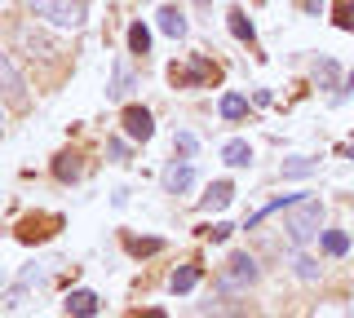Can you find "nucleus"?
<instances>
[{
    "label": "nucleus",
    "instance_id": "1",
    "mask_svg": "<svg viewBox=\"0 0 354 318\" xmlns=\"http://www.w3.org/2000/svg\"><path fill=\"white\" fill-rule=\"evenodd\" d=\"M319 226H324V203H319V199L301 195V199L288 208V221H283V230H288V239H292L297 248L310 244V239L319 235Z\"/></svg>",
    "mask_w": 354,
    "mask_h": 318
},
{
    "label": "nucleus",
    "instance_id": "2",
    "mask_svg": "<svg viewBox=\"0 0 354 318\" xmlns=\"http://www.w3.org/2000/svg\"><path fill=\"white\" fill-rule=\"evenodd\" d=\"M252 283H257V261H252L248 252H235V257L226 261V270H221L217 288L226 292V296H239V292H248Z\"/></svg>",
    "mask_w": 354,
    "mask_h": 318
},
{
    "label": "nucleus",
    "instance_id": "3",
    "mask_svg": "<svg viewBox=\"0 0 354 318\" xmlns=\"http://www.w3.org/2000/svg\"><path fill=\"white\" fill-rule=\"evenodd\" d=\"M36 18H49L53 27H80L84 23V0H31Z\"/></svg>",
    "mask_w": 354,
    "mask_h": 318
},
{
    "label": "nucleus",
    "instance_id": "4",
    "mask_svg": "<svg viewBox=\"0 0 354 318\" xmlns=\"http://www.w3.org/2000/svg\"><path fill=\"white\" fill-rule=\"evenodd\" d=\"M0 93H5V102L14 106V111H27V106H31L27 84H22V75H18L14 62H9V53H5V49H0Z\"/></svg>",
    "mask_w": 354,
    "mask_h": 318
},
{
    "label": "nucleus",
    "instance_id": "5",
    "mask_svg": "<svg viewBox=\"0 0 354 318\" xmlns=\"http://www.w3.org/2000/svg\"><path fill=\"white\" fill-rule=\"evenodd\" d=\"M18 45L27 49V58H44V62H49L53 53H58V45H53V40L44 36V31H36L31 23H22V27H18Z\"/></svg>",
    "mask_w": 354,
    "mask_h": 318
},
{
    "label": "nucleus",
    "instance_id": "6",
    "mask_svg": "<svg viewBox=\"0 0 354 318\" xmlns=\"http://www.w3.org/2000/svg\"><path fill=\"white\" fill-rule=\"evenodd\" d=\"M124 133L133 137V141H151V133H155V119H151V111L147 106H124Z\"/></svg>",
    "mask_w": 354,
    "mask_h": 318
},
{
    "label": "nucleus",
    "instance_id": "7",
    "mask_svg": "<svg viewBox=\"0 0 354 318\" xmlns=\"http://www.w3.org/2000/svg\"><path fill=\"white\" fill-rule=\"evenodd\" d=\"M102 305H97V292H88V288H75L71 296H66V314L71 318H93Z\"/></svg>",
    "mask_w": 354,
    "mask_h": 318
},
{
    "label": "nucleus",
    "instance_id": "8",
    "mask_svg": "<svg viewBox=\"0 0 354 318\" xmlns=\"http://www.w3.org/2000/svg\"><path fill=\"white\" fill-rule=\"evenodd\" d=\"M195 186V168L191 163H173L169 172H164V190L169 195H182V190H191Z\"/></svg>",
    "mask_w": 354,
    "mask_h": 318
},
{
    "label": "nucleus",
    "instance_id": "9",
    "mask_svg": "<svg viewBox=\"0 0 354 318\" xmlns=\"http://www.w3.org/2000/svg\"><path fill=\"white\" fill-rule=\"evenodd\" d=\"M230 199H235V186H230V181H213V186H208V195L199 199V208H204V212H221Z\"/></svg>",
    "mask_w": 354,
    "mask_h": 318
},
{
    "label": "nucleus",
    "instance_id": "10",
    "mask_svg": "<svg viewBox=\"0 0 354 318\" xmlns=\"http://www.w3.org/2000/svg\"><path fill=\"white\" fill-rule=\"evenodd\" d=\"M221 159H226L230 168H248V163H252V146L243 137H235V141H226V146H221Z\"/></svg>",
    "mask_w": 354,
    "mask_h": 318
},
{
    "label": "nucleus",
    "instance_id": "11",
    "mask_svg": "<svg viewBox=\"0 0 354 318\" xmlns=\"http://www.w3.org/2000/svg\"><path fill=\"white\" fill-rule=\"evenodd\" d=\"M160 31H164V36H173V40H182V36H186V18H182V9L164 5V9H160Z\"/></svg>",
    "mask_w": 354,
    "mask_h": 318
},
{
    "label": "nucleus",
    "instance_id": "12",
    "mask_svg": "<svg viewBox=\"0 0 354 318\" xmlns=\"http://www.w3.org/2000/svg\"><path fill=\"white\" fill-rule=\"evenodd\" d=\"M230 36L243 40V45H252V40H257V31H252V23L243 18V9H230Z\"/></svg>",
    "mask_w": 354,
    "mask_h": 318
},
{
    "label": "nucleus",
    "instance_id": "13",
    "mask_svg": "<svg viewBox=\"0 0 354 318\" xmlns=\"http://www.w3.org/2000/svg\"><path fill=\"white\" fill-rule=\"evenodd\" d=\"M53 177H58V181H75V177H80V155H71V150L58 155V163H53Z\"/></svg>",
    "mask_w": 354,
    "mask_h": 318
},
{
    "label": "nucleus",
    "instance_id": "14",
    "mask_svg": "<svg viewBox=\"0 0 354 318\" xmlns=\"http://www.w3.org/2000/svg\"><path fill=\"white\" fill-rule=\"evenodd\" d=\"M324 252H328V257H346V252H350V235H346V230H324Z\"/></svg>",
    "mask_w": 354,
    "mask_h": 318
},
{
    "label": "nucleus",
    "instance_id": "15",
    "mask_svg": "<svg viewBox=\"0 0 354 318\" xmlns=\"http://www.w3.org/2000/svg\"><path fill=\"white\" fill-rule=\"evenodd\" d=\"M243 115H248V97H239V93L221 97V119H243Z\"/></svg>",
    "mask_w": 354,
    "mask_h": 318
},
{
    "label": "nucleus",
    "instance_id": "16",
    "mask_svg": "<svg viewBox=\"0 0 354 318\" xmlns=\"http://www.w3.org/2000/svg\"><path fill=\"white\" fill-rule=\"evenodd\" d=\"M129 49L138 53V58H142V53H151V31L142 27V23H133V27H129Z\"/></svg>",
    "mask_w": 354,
    "mask_h": 318
},
{
    "label": "nucleus",
    "instance_id": "17",
    "mask_svg": "<svg viewBox=\"0 0 354 318\" xmlns=\"http://www.w3.org/2000/svg\"><path fill=\"white\" fill-rule=\"evenodd\" d=\"M195 283H199V266H182V270L173 274V292H182V296L191 292Z\"/></svg>",
    "mask_w": 354,
    "mask_h": 318
},
{
    "label": "nucleus",
    "instance_id": "18",
    "mask_svg": "<svg viewBox=\"0 0 354 318\" xmlns=\"http://www.w3.org/2000/svg\"><path fill=\"white\" fill-rule=\"evenodd\" d=\"M124 248L133 252V257H155L164 244H160V239H124Z\"/></svg>",
    "mask_w": 354,
    "mask_h": 318
},
{
    "label": "nucleus",
    "instance_id": "19",
    "mask_svg": "<svg viewBox=\"0 0 354 318\" xmlns=\"http://www.w3.org/2000/svg\"><path fill=\"white\" fill-rule=\"evenodd\" d=\"M315 80L324 84V89H332V84H337V62H332V58H324V62L315 67Z\"/></svg>",
    "mask_w": 354,
    "mask_h": 318
},
{
    "label": "nucleus",
    "instance_id": "20",
    "mask_svg": "<svg viewBox=\"0 0 354 318\" xmlns=\"http://www.w3.org/2000/svg\"><path fill=\"white\" fill-rule=\"evenodd\" d=\"M315 172V159H288L283 163V177H310Z\"/></svg>",
    "mask_w": 354,
    "mask_h": 318
},
{
    "label": "nucleus",
    "instance_id": "21",
    "mask_svg": "<svg viewBox=\"0 0 354 318\" xmlns=\"http://www.w3.org/2000/svg\"><path fill=\"white\" fill-rule=\"evenodd\" d=\"M129 84H133V75H129V67H115V84H111V97H124L129 93Z\"/></svg>",
    "mask_w": 354,
    "mask_h": 318
},
{
    "label": "nucleus",
    "instance_id": "22",
    "mask_svg": "<svg viewBox=\"0 0 354 318\" xmlns=\"http://www.w3.org/2000/svg\"><path fill=\"white\" fill-rule=\"evenodd\" d=\"M297 274L310 283V279H319V261H310V257H297Z\"/></svg>",
    "mask_w": 354,
    "mask_h": 318
},
{
    "label": "nucleus",
    "instance_id": "23",
    "mask_svg": "<svg viewBox=\"0 0 354 318\" xmlns=\"http://www.w3.org/2000/svg\"><path fill=\"white\" fill-rule=\"evenodd\" d=\"M230 230H235V226H226V221H217V226H204V235H208V239H217V244H221V239H226V235H230Z\"/></svg>",
    "mask_w": 354,
    "mask_h": 318
},
{
    "label": "nucleus",
    "instance_id": "24",
    "mask_svg": "<svg viewBox=\"0 0 354 318\" xmlns=\"http://www.w3.org/2000/svg\"><path fill=\"white\" fill-rule=\"evenodd\" d=\"M173 146L182 150V155H191V150H195V137H191V133H177V141H173Z\"/></svg>",
    "mask_w": 354,
    "mask_h": 318
},
{
    "label": "nucleus",
    "instance_id": "25",
    "mask_svg": "<svg viewBox=\"0 0 354 318\" xmlns=\"http://www.w3.org/2000/svg\"><path fill=\"white\" fill-rule=\"evenodd\" d=\"M341 27L354 31V5H341Z\"/></svg>",
    "mask_w": 354,
    "mask_h": 318
},
{
    "label": "nucleus",
    "instance_id": "26",
    "mask_svg": "<svg viewBox=\"0 0 354 318\" xmlns=\"http://www.w3.org/2000/svg\"><path fill=\"white\" fill-rule=\"evenodd\" d=\"M301 5L310 9V14H319V9H324V0H301Z\"/></svg>",
    "mask_w": 354,
    "mask_h": 318
},
{
    "label": "nucleus",
    "instance_id": "27",
    "mask_svg": "<svg viewBox=\"0 0 354 318\" xmlns=\"http://www.w3.org/2000/svg\"><path fill=\"white\" fill-rule=\"evenodd\" d=\"M142 318H164V310H147V314H142Z\"/></svg>",
    "mask_w": 354,
    "mask_h": 318
},
{
    "label": "nucleus",
    "instance_id": "28",
    "mask_svg": "<svg viewBox=\"0 0 354 318\" xmlns=\"http://www.w3.org/2000/svg\"><path fill=\"white\" fill-rule=\"evenodd\" d=\"M0 133H5V115H0Z\"/></svg>",
    "mask_w": 354,
    "mask_h": 318
},
{
    "label": "nucleus",
    "instance_id": "29",
    "mask_svg": "<svg viewBox=\"0 0 354 318\" xmlns=\"http://www.w3.org/2000/svg\"><path fill=\"white\" fill-rule=\"evenodd\" d=\"M350 89H354V71H350Z\"/></svg>",
    "mask_w": 354,
    "mask_h": 318
}]
</instances>
